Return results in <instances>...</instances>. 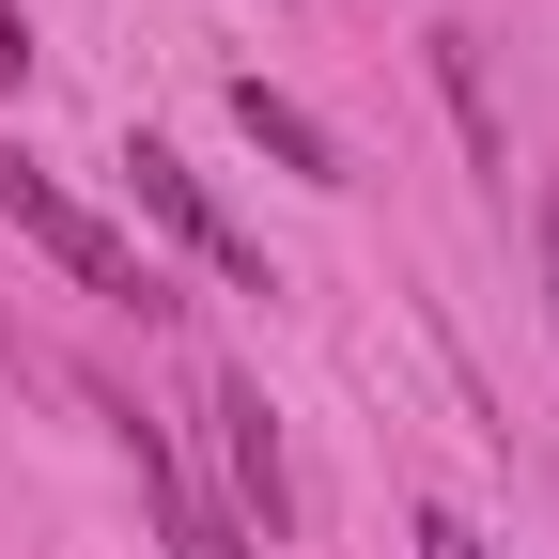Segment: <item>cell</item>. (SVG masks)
Returning <instances> with one entry per match:
<instances>
[{"label": "cell", "instance_id": "obj_1", "mask_svg": "<svg viewBox=\"0 0 559 559\" xmlns=\"http://www.w3.org/2000/svg\"><path fill=\"white\" fill-rule=\"evenodd\" d=\"M0 218H16V234H32V249H47L62 280H79V296H109V311H171V280L140 264V249H124V234L94 218L79 187H47V171L16 156V140H0Z\"/></svg>", "mask_w": 559, "mask_h": 559}, {"label": "cell", "instance_id": "obj_2", "mask_svg": "<svg viewBox=\"0 0 559 559\" xmlns=\"http://www.w3.org/2000/svg\"><path fill=\"white\" fill-rule=\"evenodd\" d=\"M124 187L156 202V234H171V249H202V264L234 280V296H280V280H264V249H249V234L218 218V187H202V171L171 156V140H124Z\"/></svg>", "mask_w": 559, "mask_h": 559}, {"label": "cell", "instance_id": "obj_3", "mask_svg": "<svg viewBox=\"0 0 559 559\" xmlns=\"http://www.w3.org/2000/svg\"><path fill=\"white\" fill-rule=\"evenodd\" d=\"M202 419H218V466H234V528H249V544H280V528H296V466H280V404H264L249 373H218V389H202Z\"/></svg>", "mask_w": 559, "mask_h": 559}, {"label": "cell", "instance_id": "obj_4", "mask_svg": "<svg viewBox=\"0 0 559 559\" xmlns=\"http://www.w3.org/2000/svg\"><path fill=\"white\" fill-rule=\"evenodd\" d=\"M109 419H124V466H140V513H156V544H171V559H249L234 498H202V481H187V451L156 436V419H140V404H109Z\"/></svg>", "mask_w": 559, "mask_h": 559}, {"label": "cell", "instance_id": "obj_5", "mask_svg": "<svg viewBox=\"0 0 559 559\" xmlns=\"http://www.w3.org/2000/svg\"><path fill=\"white\" fill-rule=\"evenodd\" d=\"M234 124L264 140L280 171H311V187H358V171H342V124H326V109H296L280 79H234Z\"/></svg>", "mask_w": 559, "mask_h": 559}, {"label": "cell", "instance_id": "obj_6", "mask_svg": "<svg viewBox=\"0 0 559 559\" xmlns=\"http://www.w3.org/2000/svg\"><path fill=\"white\" fill-rule=\"evenodd\" d=\"M436 94H451V124H466V156L513 187V124H498V94H481V47H466V32H436Z\"/></svg>", "mask_w": 559, "mask_h": 559}, {"label": "cell", "instance_id": "obj_7", "mask_svg": "<svg viewBox=\"0 0 559 559\" xmlns=\"http://www.w3.org/2000/svg\"><path fill=\"white\" fill-rule=\"evenodd\" d=\"M419 559H481V528L466 513H419Z\"/></svg>", "mask_w": 559, "mask_h": 559}, {"label": "cell", "instance_id": "obj_8", "mask_svg": "<svg viewBox=\"0 0 559 559\" xmlns=\"http://www.w3.org/2000/svg\"><path fill=\"white\" fill-rule=\"evenodd\" d=\"M32 79V16H0V94H16Z\"/></svg>", "mask_w": 559, "mask_h": 559}, {"label": "cell", "instance_id": "obj_9", "mask_svg": "<svg viewBox=\"0 0 559 559\" xmlns=\"http://www.w3.org/2000/svg\"><path fill=\"white\" fill-rule=\"evenodd\" d=\"M528 234H544V296H559V187H544V202H528Z\"/></svg>", "mask_w": 559, "mask_h": 559}]
</instances>
